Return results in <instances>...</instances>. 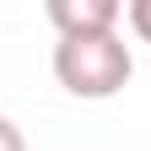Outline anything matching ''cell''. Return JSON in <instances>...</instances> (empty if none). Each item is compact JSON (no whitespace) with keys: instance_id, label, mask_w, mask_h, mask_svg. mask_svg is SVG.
<instances>
[{"instance_id":"obj_1","label":"cell","mask_w":151,"mask_h":151,"mask_svg":"<svg viewBox=\"0 0 151 151\" xmlns=\"http://www.w3.org/2000/svg\"><path fill=\"white\" fill-rule=\"evenodd\" d=\"M54 76L70 97L103 103L119 97L135 76V60H129V43L119 32H92V38H60L54 43Z\"/></svg>"},{"instance_id":"obj_2","label":"cell","mask_w":151,"mask_h":151,"mask_svg":"<svg viewBox=\"0 0 151 151\" xmlns=\"http://www.w3.org/2000/svg\"><path fill=\"white\" fill-rule=\"evenodd\" d=\"M124 6L119 0H49V22L60 38H92V32H119Z\"/></svg>"},{"instance_id":"obj_3","label":"cell","mask_w":151,"mask_h":151,"mask_svg":"<svg viewBox=\"0 0 151 151\" xmlns=\"http://www.w3.org/2000/svg\"><path fill=\"white\" fill-rule=\"evenodd\" d=\"M129 27H135L140 43H151V0H135L129 6Z\"/></svg>"},{"instance_id":"obj_4","label":"cell","mask_w":151,"mask_h":151,"mask_svg":"<svg viewBox=\"0 0 151 151\" xmlns=\"http://www.w3.org/2000/svg\"><path fill=\"white\" fill-rule=\"evenodd\" d=\"M0 151H27V135L6 119V113H0Z\"/></svg>"}]
</instances>
